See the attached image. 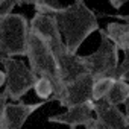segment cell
<instances>
[{
	"label": "cell",
	"mask_w": 129,
	"mask_h": 129,
	"mask_svg": "<svg viewBox=\"0 0 129 129\" xmlns=\"http://www.w3.org/2000/svg\"><path fill=\"white\" fill-rule=\"evenodd\" d=\"M55 17L58 20L64 43L75 55H78L79 47L93 32L100 30L96 11L88 8L82 0H76L64 14Z\"/></svg>",
	"instance_id": "1"
},
{
	"label": "cell",
	"mask_w": 129,
	"mask_h": 129,
	"mask_svg": "<svg viewBox=\"0 0 129 129\" xmlns=\"http://www.w3.org/2000/svg\"><path fill=\"white\" fill-rule=\"evenodd\" d=\"M26 58L29 61L30 70L38 78H46L53 84V87H55L53 100H56L58 103L62 102L64 97H66V84H64L58 61H56L52 49L35 32H30V35H29L27 56Z\"/></svg>",
	"instance_id": "2"
},
{
	"label": "cell",
	"mask_w": 129,
	"mask_h": 129,
	"mask_svg": "<svg viewBox=\"0 0 129 129\" xmlns=\"http://www.w3.org/2000/svg\"><path fill=\"white\" fill-rule=\"evenodd\" d=\"M30 20L24 14L14 12L0 20V58L27 56Z\"/></svg>",
	"instance_id": "3"
},
{
	"label": "cell",
	"mask_w": 129,
	"mask_h": 129,
	"mask_svg": "<svg viewBox=\"0 0 129 129\" xmlns=\"http://www.w3.org/2000/svg\"><path fill=\"white\" fill-rule=\"evenodd\" d=\"M100 34V46L97 50H94L90 55H81V61L87 67L88 73L94 78V81L102 78H115L117 79V70L120 67V55L118 49L114 43H111L103 30H99Z\"/></svg>",
	"instance_id": "4"
},
{
	"label": "cell",
	"mask_w": 129,
	"mask_h": 129,
	"mask_svg": "<svg viewBox=\"0 0 129 129\" xmlns=\"http://www.w3.org/2000/svg\"><path fill=\"white\" fill-rule=\"evenodd\" d=\"M0 62L8 78L6 87L3 90L12 102L18 103L21 102V97H24L30 90H34L38 76L23 61H18L15 58H0Z\"/></svg>",
	"instance_id": "5"
},
{
	"label": "cell",
	"mask_w": 129,
	"mask_h": 129,
	"mask_svg": "<svg viewBox=\"0 0 129 129\" xmlns=\"http://www.w3.org/2000/svg\"><path fill=\"white\" fill-rule=\"evenodd\" d=\"M96 117H93L85 129H127L129 120L120 106H112L106 102L96 103Z\"/></svg>",
	"instance_id": "6"
},
{
	"label": "cell",
	"mask_w": 129,
	"mask_h": 129,
	"mask_svg": "<svg viewBox=\"0 0 129 129\" xmlns=\"http://www.w3.org/2000/svg\"><path fill=\"white\" fill-rule=\"evenodd\" d=\"M46 102L40 100L37 103H8L5 108L0 109V129H23L27 118L44 106Z\"/></svg>",
	"instance_id": "7"
},
{
	"label": "cell",
	"mask_w": 129,
	"mask_h": 129,
	"mask_svg": "<svg viewBox=\"0 0 129 129\" xmlns=\"http://www.w3.org/2000/svg\"><path fill=\"white\" fill-rule=\"evenodd\" d=\"M93 85H94V78L90 73L69 84L66 87V97H64L62 102H59V106L69 109L72 106L91 102L93 100Z\"/></svg>",
	"instance_id": "8"
},
{
	"label": "cell",
	"mask_w": 129,
	"mask_h": 129,
	"mask_svg": "<svg viewBox=\"0 0 129 129\" xmlns=\"http://www.w3.org/2000/svg\"><path fill=\"white\" fill-rule=\"evenodd\" d=\"M96 109V103L87 102L82 105H76L69 108L62 114H55L47 117L49 123H58V124H66L70 129H76L78 126H87V123L93 118V112Z\"/></svg>",
	"instance_id": "9"
},
{
	"label": "cell",
	"mask_w": 129,
	"mask_h": 129,
	"mask_svg": "<svg viewBox=\"0 0 129 129\" xmlns=\"http://www.w3.org/2000/svg\"><path fill=\"white\" fill-rule=\"evenodd\" d=\"M102 30L106 35V38L117 46L118 50H121V52L129 50V23L111 21Z\"/></svg>",
	"instance_id": "10"
},
{
	"label": "cell",
	"mask_w": 129,
	"mask_h": 129,
	"mask_svg": "<svg viewBox=\"0 0 129 129\" xmlns=\"http://www.w3.org/2000/svg\"><path fill=\"white\" fill-rule=\"evenodd\" d=\"M17 5H32L35 8V12L43 15H59L64 14L70 5H64L56 0H20Z\"/></svg>",
	"instance_id": "11"
},
{
	"label": "cell",
	"mask_w": 129,
	"mask_h": 129,
	"mask_svg": "<svg viewBox=\"0 0 129 129\" xmlns=\"http://www.w3.org/2000/svg\"><path fill=\"white\" fill-rule=\"evenodd\" d=\"M127 99H129V84L123 79H117L112 90L109 91V94L105 97L103 102L112 106H120V105H124Z\"/></svg>",
	"instance_id": "12"
},
{
	"label": "cell",
	"mask_w": 129,
	"mask_h": 129,
	"mask_svg": "<svg viewBox=\"0 0 129 129\" xmlns=\"http://www.w3.org/2000/svg\"><path fill=\"white\" fill-rule=\"evenodd\" d=\"M115 81H117L115 78H102V79L94 81V85H93V102L94 103L103 102L105 97L112 90Z\"/></svg>",
	"instance_id": "13"
},
{
	"label": "cell",
	"mask_w": 129,
	"mask_h": 129,
	"mask_svg": "<svg viewBox=\"0 0 129 129\" xmlns=\"http://www.w3.org/2000/svg\"><path fill=\"white\" fill-rule=\"evenodd\" d=\"M34 91H35V96L40 97L43 102H47V100L50 102L55 97V87L46 78H38V81L34 87Z\"/></svg>",
	"instance_id": "14"
},
{
	"label": "cell",
	"mask_w": 129,
	"mask_h": 129,
	"mask_svg": "<svg viewBox=\"0 0 129 129\" xmlns=\"http://www.w3.org/2000/svg\"><path fill=\"white\" fill-rule=\"evenodd\" d=\"M17 6V2L12 0H0V20H3L6 17H9L11 14H14V8Z\"/></svg>",
	"instance_id": "15"
},
{
	"label": "cell",
	"mask_w": 129,
	"mask_h": 129,
	"mask_svg": "<svg viewBox=\"0 0 129 129\" xmlns=\"http://www.w3.org/2000/svg\"><path fill=\"white\" fill-rule=\"evenodd\" d=\"M123 53H124V55H123V59H121L120 67H118V70H117V79H118L120 76L129 73V50H127V52H123Z\"/></svg>",
	"instance_id": "16"
},
{
	"label": "cell",
	"mask_w": 129,
	"mask_h": 129,
	"mask_svg": "<svg viewBox=\"0 0 129 129\" xmlns=\"http://www.w3.org/2000/svg\"><path fill=\"white\" fill-rule=\"evenodd\" d=\"M127 3V0H120V2H115V0H109V5L114 8V9H120L123 5Z\"/></svg>",
	"instance_id": "17"
},
{
	"label": "cell",
	"mask_w": 129,
	"mask_h": 129,
	"mask_svg": "<svg viewBox=\"0 0 129 129\" xmlns=\"http://www.w3.org/2000/svg\"><path fill=\"white\" fill-rule=\"evenodd\" d=\"M6 82H8V78H6V73L2 70V72H0V85H2L3 88L6 87Z\"/></svg>",
	"instance_id": "18"
},
{
	"label": "cell",
	"mask_w": 129,
	"mask_h": 129,
	"mask_svg": "<svg viewBox=\"0 0 129 129\" xmlns=\"http://www.w3.org/2000/svg\"><path fill=\"white\" fill-rule=\"evenodd\" d=\"M124 114H126V117H127V120H129V99H127V102L124 103Z\"/></svg>",
	"instance_id": "19"
},
{
	"label": "cell",
	"mask_w": 129,
	"mask_h": 129,
	"mask_svg": "<svg viewBox=\"0 0 129 129\" xmlns=\"http://www.w3.org/2000/svg\"><path fill=\"white\" fill-rule=\"evenodd\" d=\"M118 79H123V81H126V82L129 84V73H126V75H123V76H120Z\"/></svg>",
	"instance_id": "20"
},
{
	"label": "cell",
	"mask_w": 129,
	"mask_h": 129,
	"mask_svg": "<svg viewBox=\"0 0 129 129\" xmlns=\"http://www.w3.org/2000/svg\"><path fill=\"white\" fill-rule=\"evenodd\" d=\"M127 129H129V127H127Z\"/></svg>",
	"instance_id": "21"
}]
</instances>
